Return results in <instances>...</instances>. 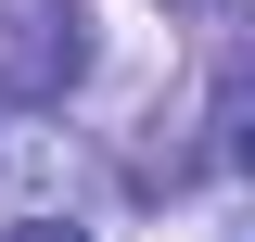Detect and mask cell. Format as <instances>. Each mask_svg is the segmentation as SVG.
<instances>
[{"mask_svg":"<svg viewBox=\"0 0 255 242\" xmlns=\"http://www.w3.org/2000/svg\"><path fill=\"white\" fill-rule=\"evenodd\" d=\"M90 77V13L77 0H0V102H64Z\"/></svg>","mask_w":255,"mask_h":242,"instance_id":"6da1fadb","label":"cell"},{"mask_svg":"<svg viewBox=\"0 0 255 242\" xmlns=\"http://www.w3.org/2000/svg\"><path fill=\"white\" fill-rule=\"evenodd\" d=\"M0 242H90V230H64V217H26V230H0Z\"/></svg>","mask_w":255,"mask_h":242,"instance_id":"7a4b0ae2","label":"cell"},{"mask_svg":"<svg viewBox=\"0 0 255 242\" xmlns=\"http://www.w3.org/2000/svg\"><path fill=\"white\" fill-rule=\"evenodd\" d=\"M230 153H243V179H255V102H243V127H230Z\"/></svg>","mask_w":255,"mask_h":242,"instance_id":"3957f363","label":"cell"}]
</instances>
